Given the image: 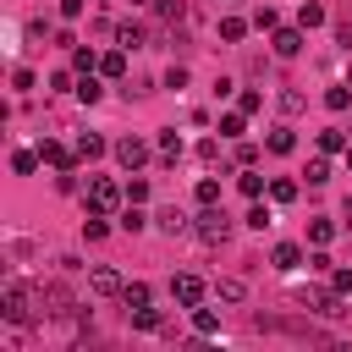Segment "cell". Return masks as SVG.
I'll return each mask as SVG.
<instances>
[{"label": "cell", "instance_id": "60d3db41", "mask_svg": "<svg viewBox=\"0 0 352 352\" xmlns=\"http://www.w3.org/2000/svg\"><path fill=\"white\" fill-rule=\"evenodd\" d=\"M248 226H253V231H264V226H270V209H264V204H253V209H248Z\"/></svg>", "mask_w": 352, "mask_h": 352}, {"label": "cell", "instance_id": "f35d334b", "mask_svg": "<svg viewBox=\"0 0 352 352\" xmlns=\"http://www.w3.org/2000/svg\"><path fill=\"white\" fill-rule=\"evenodd\" d=\"M198 160L214 165V160H220V138H204V143H198Z\"/></svg>", "mask_w": 352, "mask_h": 352}, {"label": "cell", "instance_id": "83f0119b", "mask_svg": "<svg viewBox=\"0 0 352 352\" xmlns=\"http://www.w3.org/2000/svg\"><path fill=\"white\" fill-rule=\"evenodd\" d=\"M82 236H88V242H104V236H110L104 214H94V209H88V220H82Z\"/></svg>", "mask_w": 352, "mask_h": 352}, {"label": "cell", "instance_id": "5b68a950", "mask_svg": "<svg viewBox=\"0 0 352 352\" xmlns=\"http://www.w3.org/2000/svg\"><path fill=\"white\" fill-rule=\"evenodd\" d=\"M148 154H154V148H148L143 138H132V132H126V138H116V160H121L126 170H143V165H148Z\"/></svg>", "mask_w": 352, "mask_h": 352}, {"label": "cell", "instance_id": "484cf974", "mask_svg": "<svg viewBox=\"0 0 352 352\" xmlns=\"http://www.w3.org/2000/svg\"><path fill=\"white\" fill-rule=\"evenodd\" d=\"M236 110H242V116H258V110H264V94H258V88H242V94H236Z\"/></svg>", "mask_w": 352, "mask_h": 352}, {"label": "cell", "instance_id": "9a60e30c", "mask_svg": "<svg viewBox=\"0 0 352 352\" xmlns=\"http://www.w3.org/2000/svg\"><path fill=\"white\" fill-rule=\"evenodd\" d=\"M264 148H270V154H292V148H297V132H292V126H275V132L264 138Z\"/></svg>", "mask_w": 352, "mask_h": 352}, {"label": "cell", "instance_id": "d4e9b609", "mask_svg": "<svg viewBox=\"0 0 352 352\" xmlns=\"http://www.w3.org/2000/svg\"><path fill=\"white\" fill-rule=\"evenodd\" d=\"M72 72H99V55L82 50V44H72Z\"/></svg>", "mask_w": 352, "mask_h": 352}, {"label": "cell", "instance_id": "d6986e66", "mask_svg": "<svg viewBox=\"0 0 352 352\" xmlns=\"http://www.w3.org/2000/svg\"><path fill=\"white\" fill-rule=\"evenodd\" d=\"M38 160H44L38 148H16V154H11V170H16V176H33V170H38Z\"/></svg>", "mask_w": 352, "mask_h": 352}, {"label": "cell", "instance_id": "f1b7e54d", "mask_svg": "<svg viewBox=\"0 0 352 352\" xmlns=\"http://www.w3.org/2000/svg\"><path fill=\"white\" fill-rule=\"evenodd\" d=\"M330 236H336V220H308V242L314 248H324Z\"/></svg>", "mask_w": 352, "mask_h": 352}, {"label": "cell", "instance_id": "d6a6232c", "mask_svg": "<svg viewBox=\"0 0 352 352\" xmlns=\"http://www.w3.org/2000/svg\"><path fill=\"white\" fill-rule=\"evenodd\" d=\"M143 226H148V214H143L138 204H126V209H121V231H143Z\"/></svg>", "mask_w": 352, "mask_h": 352}, {"label": "cell", "instance_id": "52a82bcc", "mask_svg": "<svg viewBox=\"0 0 352 352\" xmlns=\"http://www.w3.org/2000/svg\"><path fill=\"white\" fill-rule=\"evenodd\" d=\"M38 292H44V314H50V319H66V314H72V292H66L60 280H44Z\"/></svg>", "mask_w": 352, "mask_h": 352}, {"label": "cell", "instance_id": "f6af8a7d", "mask_svg": "<svg viewBox=\"0 0 352 352\" xmlns=\"http://www.w3.org/2000/svg\"><path fill=\"white\" fill-rule=\"evenodd\" d=\"M346 170H352V143H346Z\"/></svg>", "mask_w": 352, "mask_h": 352}, {"label": "cell", "instance_id": "e0dca14e", "mask_svg": "<svg viewBox=\"0 0 352 352\" xmlns=\"http://www.w3.org/2000/svg\"><path fill=\"white\" fill-rule=\"evenodd\" d=\"M72 148H77V160H99V154H104V138H99V132H82Z\"/></svg>", "mask_w": 352, "mask_h": 352}, {"label": "cell", "instance_id": "b9f144b4", "mask_svg": "<svg viewBox=\"0 0 352 352\" xmlns=\"http://www.w3.org/2000/svg\"><path fill=\"white\" fill-rule=\"evenodd\" d=\"M330 286L346 297V292H352V270H330Z\"/></svg>", "mask_w": 352, "mask_h": 352}, {"label": "cell", "instance_id": "7a4b0ae2", "mask_svg": "<svg viewBox=\"0 0 352 352\" xmlns=\"http://www.w3.org/2000/svg\"><path fill=\"white\" fill-rule=\"evenodd\" d=\"M121 198H126V187H121L116 176H88V209H94V214H116Z\"/></svg>", "mask_w": 352, "mask_h": 352}, {"label": "cell", "instance_id": "ab89813d", "mask_svg": "<svg viewBox=\"0 0 352 352\" xmlns=\"http://www.w3.org/2000/svg\"><path fill=\"white\" fill-rule=\"evenodd\" d=\"M143 198H148V182L132 176V182H126V204H143Z\"/></svg>", "mask_w": 352, "mask_h": 352}, {"label": "cell", "instance_id": "1f68e13d", "mask_svg": "<svg viewBox=\"0 0 352 352\" xmlns=\"http://www.w3.org/2000/svg\"><path fill=\"white\" fill-rule=\"evenodd\" d=\"M242 33H248V22H242V16H220V38H226V44H236Z\"/></svg>", "mask_w": 352, "mask_h": 352}, {"label": "cell", "instance_id": "7c38bea8", "mask_svg": "<svg viewBox=\"0 0 352 352\" xmlns=\"http://www.w3.org/2000/svg\"><path fill=\"white\" fill-rule=\"evenodd\" d=\"M99 77H110V82H116V77H126V50H121V44H116L110 55H99Z\"/></svg>", "mask_w": 352, "mask_h": 352}, {"label": "cell", "instance_id": "4dcf8cb0", "mask_svg": "<svg viewBox=\"0 0 352 352\" xmlns=\"http://www.w3.org/2000/svg\"><path fill=\"white\" fill-rule=\"evenodd\" d=\"M192 330H198V336H214V330H220L214 308H192Z\"/></svg>", "mask_w": 352, "mask_h": 352}, {"label": "cell", "instance_id": "8fae6325", "mask_svg": "<svg viewBox=\"0 0 352 352\" xmlns=\"http://www.w3.org/2000/svg\"><path fill=\"white\" fill-rule=\"evenodd\" d=\"M270 264H275L280 275H292V270L302 264V248H297V242H275V253H270Z\"/></svg>", "mask_w": 352, "mask_h": 352}, {"label": "cell", "instance_id": "30bf717a", "mask_svg": "<svg viewBox=\"0 0 352 352\" xmlns=\"http://www.w3.org/2000/svg\"><path fill=\"white\" fill-rule=\"evenodd\" d=\"M38 154H44V165H55V170H72V165H77V148H66V143H55V138H44Z\"/></svg>", "mask_w": 352, "mask_h": 352}, {"label": "cell", "instance_id": "74e56055", "mask_svg": "<svg viewBox=\"0 0 352 352\" xmlns=\"http://www.w3.org/2000/svg\"><path fill=\"white\" fill-rule=\"evenodd\" d=\"M198 204H220V182H214V176L198 182Z\"/></svg>", "mask_w": 352, "mask_h": 352}, {"label": "cell", "instance_id": "8d00e7d4", "mask_svg": "<svg viewBox=\"0 0 352 352\" xmlns=\"http://www.w3.org/2000/svg\"><path fill=\"white\" fill-rule=\"evenodd\" d=\"M324 104H330V110H346V104H352V94L336 82V88H324Z\"/></svg>", "mask_w": 352, "mask_h": 352}, {"label": "cell", "instance_id": "e575fe53", "mask_svg": "<svg viewBox=\"0 0 352 352\" xmlns=\"http://www.w3.org/2000/svg\"><path fill=\"white\" fill-rule=\"evenodd\" d=\"M154 11H160L165 22H182V16H187V6H182V0H154Z\"/></svg>", "mask_w": 352, "mask_h": 352}, {"label": "cell", "instance_id": "ffe728a7", "mask_svg": "<svg viewBox=\"0 0 352 352\" xmlns=\"http://www.w3.org/2000/svg\"><path fill=\"white\" fill-rule=\"evenodd\" d=\"M302 176H308V187H324V182H330V154H314Z\"/></svg>", "mask_w": 352, "mask_h": 352}, {"label": "cell", "instance_id": "ee69618b", "mask_svg": "<svg viewBox=\"0 0 352 352\" xmlns=\"http://www.w3.org/2000/svg\"><path fill=\"white\" fill-rule=\"evenodd\" d=\"M82 6H88V0H60V16H66V22H77V16H82Z\"/></svg>", "mask_w": 352, "mask_h": 352}, {"label": "cell", "instance_id": "d590c367", "mask_svg": "<svg viewBox=\"0 0 352 352\" xmlns=\"http://www.w3.org/2000/svg\"><path fill=\"white\" fill-rule=\"evenodd\" d=\"M253 28H264V33H275V28H280V16H275L270 6H258V11H253Z\"/></svg>", "mask_w": 352, "mask_h": 352}, {"label": "cell", "instance_id": "7402d4cb", "mask_svg": "<svg viewBox=\"0 0 352 352\" xmlns=\"http://www.w3.org/2000/svg\"><path fill=\"white\" fill-rule=\"evenodd\" d=\"M319 22H324V6L319 0H302L297 6V28H319Z\"/></svg>", "mask_w": 352, "mask_h": 352}, {"label": "cell", "instance_id": "4316f807", "mask_svg": "<svg viewBox=\"0 0 352 352\" xmlns=\"http://www.w3.org/2000/svg\"><path fill=\"white\" fill-rule=\"evenodd\" d=\"M270 198H275V204H292V198H297V182H292V176H275V182H270Z\"/></svg>", "mask_w": 352, "mask_h": 352}, {"label": "cell", "instance_id": "44dd1931", "mask_svg": "<svg viewBox=\"0 0 352 352\" xmlns=\"http://www.w3.org/2000/svg\"><path fill=\"white\" fill-rule=\"evenodd\" d=\"M126 314H132V330H160V324H165L160 308H148V302H143V308H126Z\"/></svg>", "mask_w": 352, "mask_h": 352}, {"label": "cell", "instance_id": "9c48e42d", "mask_svg": "<svg viewBox=\"0 0 352 352\" xmlns=\"http://www.w3.org/2000/svg\"><path fill=\"white\" fill-rule=\"evenodd\" d=\"M170 297H176L182 308H198V302H204V280H198V275H176V280H170Z\"/></svg>", "mask_w": 352, "mask_h": 352}, {"label": "cell", "instance_id": "cb8c5ba5", "mask_svg": "<svg viewBox=\"0 0 352 352\" xmlns=\"http://www.w3.org/2000/svg\"><path fill=\"white\" fill-rule=\"evenodd\" d=\"M236 187H242L248 198H264V176H258L253 165H242V176H236Z\"/></svg>", "mask_w": 352, "mask_h": 352}, {"label": "cell", "instance_id": "277c9868", "mask_svg": "<svg viewBox=\"0 0 352 352\" xmlns=\"http://www.w3.org/2000/svg\"><path fill=\"white\" fill-rule=\"evenodd\" d=\"M297 302H302L308 314H324V319H341V314H346V308H341V292H336V286H330V292H319V286H308V292H302Z\"/></svg>", "mask_w": 352, "mask_h": 352}, {"label": "cell", "instance_id": "bcb514c9", "mask_svg": "<svg viewBox=\"0 0 352 352\" xmlns=\"http://www.w3.org/2000/svg\"><path fill=\"white\" fill-rule=\"evenodd\" d=\"M132 6H148V0H132Z\"/></svg>", "mask_w": 352, "mask_h": 352}, {"label": "cell", "instance_id": "2e32d148", "mask_svg": "<svg viewBox=\"0 0 352 352\" xmlns=\"http://www.w3.org/2000/svg\"><path fill=\"white\" fill-rule=\"evenodd\" d=\"M319 154H346V132L341 126H324L319 132Z\"/></svg>", "mask_w": 352, "mask_h": 352}, {"label": "cell", "instance_id": "603a6c76", "mask_svg": "<svg viewBox=\"0 0 352 352\" xmlns=\"http://www.w3.org/2000/svg\"><path fill=\"white\" fill-rule=\"evenodd\" d=\"M116 44H121V50H138V44H143V28H138V22H116Z\"/></svg>", "mask_w": 352, "mask_h": 352}, {"label": "cell", "instance_id": "5bb4252c", "mask_svg": "<svg viewBox=\"0 0 352 352\" xmlns=\"http://www.w3.org/2000/svg\"><path fill=\"white\" fill-rule=\"evenodd\" d=\"M72 94H77V99H82V104H99V94H104V82H99V77H94V72H82V77H77V88H72Z\"/></svg>", "mask_w": 352, "mask_h": 352}, {"label": "cell", "instance_id": "836d02e7", "mask_svg": "<svg viewBox=\"0 0 352 352\" xmlns=\"http://www.w3.org/2000/svg\"><path fill=\"white\" fill-rule=\"evenodd\" d=\"M242 121H248L242 110H231V116H220V138H242Z\"/></svg>", "mask_w": 352, "mask_h": 352}, {"label": "cell", "instance_id": "6da1fadb", "mask_svg": "<svg viewBox=\"0 0 352 352\" xmlns=\"http://www.w3.org/2000/svg\"><path fill=\"white\" fill-rule=\"evenodd\" d=\"M38 314H44V292L28 286V280H6V292H0V319H6V324H33Z\"/></svg>", "mask_w": 352, "mask_h": 352}, {"label": "cell", "instance_id": "ac0fdd59", "mask_svg": "<svg viewBox=\"0 0 352 352\" xmlns=\"http://www.w3.org/2000/svg\"><path fill=\"white\" fill-rule=\"evenodd\" d=\"M154 148H160L165 160H182V132H176V126H165V132L154 138Z\"/></svg>", "mask_w": 352, "mask_h": 352}, {"label": "cell", "instance_id": "f546056e", "mask_svg": "<svg viewBox=\"0 0 352 352\" xmlns=\"http://www.w3.org/2000/svg\"><path fill=\"white\" fill-rule=\"evenodd\" d=\"M148 297H154V292H148L143 280H126V292H121V302H126V308H143Z\"/></svg>", "mask_w": 352, "mask_h": 352}, {"label": "cell", "instance_id": "8992f818", "mask_svg": "<svg viewBox=\"0 0 352 352\" xmlns=\"http://www.w3.org/2000/svg\"><path fill=\"white\" fill-rule=\"evenodd\" d=\"M88 286H94L99 297H121V292H126V280H121L110 264H94V270H88Z\"/></svg>", "mask_w": 352, "mask_h": 352}, {"label": "cell", "instance_id": "ba28073f", "mask_svg": "<svg viewBox=\"0 0 352 352\" xmlns=\"http://www.w3.org/2000/svg\"><path fill=\"white\" fill-rule=\"evenodd\" d=\"M302 33H308V28H275V33H270V44H275V55H280V60H292V55H302Z\"/></svg>", "mask_w": 352, "mask_h": 352}, {"label": "cell", "instance_id": "4fadbf2b", "mask_svg": "<svg viewBox=\"0 0 352 352\" xmlns=\"http://www.w3.org/2000/svg\"><path fill=\"white\" fill-rule=\"evenodd\" d=\"M154 226H160L165 236H182V231H192V220H187V214H176V209H160V214H154Z\"/></svg>", "mask_w": 352, "mask_h": 352}, {"label": "cell", "instance_id": "7bdbcfd3", "mask_svg": "<svg viewBox=\"0 0 352 352\" xmlns=\"http://www.w3.org/2000/svg\"><path fill=\"white\" fill-rule=\"evenodd\" d=\"M165 88H187V66H170L165 72Z\"/></svg>", "mask_w": 352, "mask_h": 352}, {"label": "cell", "instance_id": "3957f363", "mask_svg": "<svg viewBox=\"0 0 352 352\" xmlns=\"http://www.w3.org/2000/svg\"><path fill=\"white\" fill-rule=\"evenodd\" d=\"M192 236H198V242H209V248H220V242L231 236V220H226V209L204 204V214L192 220Z\"/></svg>", "mask_w": 352, "mask_h": 352}]
</instances>
